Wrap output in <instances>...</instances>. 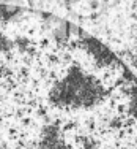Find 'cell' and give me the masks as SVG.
<instances>
[{
	"instance_id": "6da1fadb",
	"label": "cell",
	"mask_w": 137,
	"mask_h": 149,
	"mask_svg": "<svg viewBox=\"0 0 137 149\" xmlns=\"http://www.w3.org/2000/svg\"><path fill=\"white\" fill-rule=\"evenodd\" d=\"M0 149H137V79L65 21L0 5Z\"/></svg>"
}]
</instances>
